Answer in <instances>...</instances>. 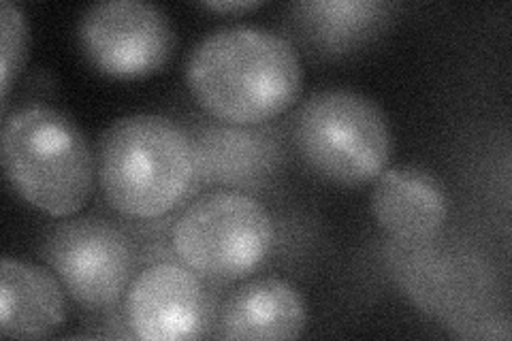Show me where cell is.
<instances>
[{"mask_svg":"<svg viewBox=\"0 0 512 341\" xmlns=\"http://www.w3.org/2000/svg\"><path fill=\"white\" fill-rule=\"evenodd\" d=\"M192 96L214 118L250 126L297 101L301 60L293 43L259 26H227L203 37L186 62Z\"/></svg>","mask_w":512,"mask_h":341,"instance_id":"1","label":"cell"},{"mask_svg":"<svg viewBox=\"0 0 512 341\" xmlns=\"http://www.w3.org/2000/svg\"><path fill=\"white\" fill-rule=\"evenodd\" d=\"M96 173L118 214L152 220L186 197L197 173V154L173 120L137 113L116 120L101 135Z\"/></svg>","mask_w":512,"mask_h":341,"instance_id":"2","label":"cell"},{"mask_svg":"<svg viewBox=\"0 0 512 341\" xmlns=\"http://www.w3.org/2000/svg\"><path fill=\"white\" fill-rule=\"evenodd\" d=\"M3 167L26 203L67 218L88 203L96 160L73 120L52 107L30 105L3 122Z\"/></svg>","mask_w":512,"mask_h":341,"instance_id":"3","label":"cell"},{"mask_svg":"<svg viewBox=\"0 0 512 341\" xmlns=\"http://www.w3.org/2000/svg\"><path fill=\"white\" fill-rule=\"evenodd\" d=\"M295 143L312 171L340 186L374 182L393 150L384 111L350 90L312 94L295 116Z\"/></svg>","mask_w":512,"mask_h":341,"instance_id":"4","label":"cell"},{"mask_svg":"<svg viewBox=\"0 0 512 341\" xmlns=\"http://www.w3.org/2000/svg\"><path fill=\"white\" fill-rule=\"evenodd\" d=\"M182 263L207 280L237 282L259 269L274 246V222L261 201L216 190L192 201L173 224Z\"/></svg>","mask_w":512,"mask_h":341,"instance_id":"5","label":"cell"},{"mask_svg":"<svg viewBox=\"0 0 512 341\" xmlns=\"http://www.w3.org/2000/svg\"><path fill=\"white\" fill-rule=\"evenodd\" d=\"M79 45L94 69L116 79L158 73L175 50L169 15L143 0H105L79 20Z\"/></svg>","mask_w":512,"mask_h":341,"instance_id":"6","label":"cell"},{"mask_svg":"<svg viewBox=\"0 0 512 341\" xmlns=\"http://www.w3.org/2000/svg\"><path fill=\"white\" fill-rule=\"evenodd\" d=\"M43 258L62 288L88 310L114 305L133 273L131 241L101 218H75L56 226L43 243Z\"/></svg>","mask_w":512,"mask_h":341,"instance_id":"7","label":"cell"},{"mask_svg":"<svg viewBox=\"0 0 512 341\" xmlns=\"http://www.w3.org/2000/svg\"><path fill=\"white\" fill-rule=\"evenodd\" d=\"M210 312L199 273L175 263L143 269L126 292V320L139 339H199L210 327Z\"/></svg>","mask_w":512,"mask_h":341,"instance_id":"8","label":"cell"},{"mask_svg":"<svg viewBox=\"0 0 512 341\" xmlns=\"http://www.w3.org/2000/svg\"><path fill=\"white\" fill-rule=\"evenodd\" d=\"M372 190V214L382 231L404 241L434 237L448 218V194L438 177L421 167L384 169Z\"/></svg>","mask_w":512,"mask_h":341,"instance_id":"9","label":"cell"},{"mask_svg":"<svg viewBox=\"0 0 512 341\" xmlns=\"http://www.w3.org/2000/svg\"><path fill=\"white\" fill-rule=\"evenodd\" d=\"M67 318L64 288L54 273L15 258L0 265V331L13 339L54 335Z\"/></svg>","mask_w":512,"mask_h":341,"instance_id":"10","label":"cell"},{"mask_svg":"<svg viewBox=\"0 0 512 341\" xmlns=\"http://www.w3.org/2000/svg\"><path fill=\"white\" fill-rule=\"evenodd\" d=\"M308 322L301 292L280 278H259L235 290L224 305L220 337L224 339H297Z\"/></svg>","mask_w":512,"mask_h":341,"instance_id":"11","label":"cell"},{"mask_svg":"<svg viewBox=\"0 0 512 341\" xmlns=\"http://www.w3.org/2000/svg\"><path fill=\"white\" fill-rule=\"evenodd\" d=\"M299 20L310 37L327 50L344 52L370 39L389 20V3H352V0H327V3H301L295 7Z\"/></svg>","mask_w":512,"mask_h":341,"instance_id":"12","label":"cell"},{"mask_svg":"<svg viewBox=\"0 0 512 341\" xmlns=\"http://www.w3.org/2000/svg\"><path fill=\"white\" fill-rule=\"evenodd\" d=\"M0 88H3V107H7L13 81L18 79L28 50V26L22 9L3 0L0 3Z\"/></svg>","mask_w":512,"mask_h":341,"instance_id":"13","label":"cell"},{"mask_svg":"<svg viewBox=\"0 0 512 341\" xmlns=\"http://www.w3.org/2000/svg\"><path fill=\"white\" fill-rule=\"evenodd\" d=\"M263 3H256V0H235V3H205L203 7L210 11H218V13H242V11H250L261 7Z\"/></svg>","mask_w":512,"mask_h":341,"instance_id":"14","label":"cell"}]
</instances>
